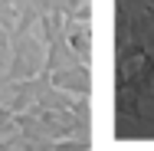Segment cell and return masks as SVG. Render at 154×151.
Masks as SVG:
<instances>
[{"mask_svg":"<svg viewBox=\"0 0 154 151\" xmlns=\"http://www.w3.org/2000/svg\"><path fill=\"white\" fill-rule=\"evenodd\" d=\"M69 43H72V53L85 62L89 59V30L79 27V30H69Z\"/></svg>","mask_w":154,"mask_h":151,"instance_id":"cell-1","label":"cell"}]
</instances>
